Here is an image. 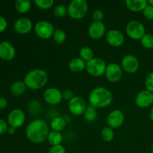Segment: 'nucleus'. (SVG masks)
<instances>
[{"instance_id": "9b49d317", "label": "nucleus", "mask_w": 153, "mask_h": 153, "mask_svg": "<svg viewBox=\"0 0 153 153\" xmlns=\"http://www.w3.org/2000/svg\"><path fill=\"white\" fill-rule=\"evenodd\" d=\"M25 121V114L21 109L12 110L7 115V123L10 126L17 128L23 126Z\"/></svg>"}, {"instance_id": "20e7f679", "label": "nucleus", "mask_w": 153, "mask_h": 153, "mask_svg": "<svg viewBox=\"0 0 153 153\" xmlns=\"http://www.w3.org/2000/svg\"><path fill=\"white\" fill-rule=\"evenodd\" d=\"M68 15L73 19H82L87 15L88 4L86 0H73L67 7Z\"/></svg>"}, {"instance_id": "39448f33", "label": "nucleus", "mask_w": 153, "mask_h": 153, "mask_svg": "<svg viewBox=\"0 0 153 153\" xmlns=\"http://www.w3.org/2000/svg\"><path fill=\"white\" fill-rule=\"evenodd\" d=\"M105 61L100 58H94L92 60L86 63V70L91 76L94 77H100L105 73Z\"/></svg>"}, {"instance_id": "f3484780", "label": "nucleus", "mask_w": 153, "mask_h": 153, "mask_svg": "<svg viewBox=\"0 0 153 153\" xmlns=\"http://www.w3.org/2000/svg\"><path fill=\"white\" fill-rule=\"evenodd\" d=\"M33 28V23L28 18L21 17L16 19L13 24V28L18 34H26L31 32Z\"/></svg>"}, {"instance_id": "1a4fd4ad", "label": "nucleus", "mask_w": 153, "mask_h": 153, "mask_svg": "<svg viewBox=\"0 0 153 153\" xmlns=\"http://www.w3.org/2000/svg\"><path fill=\"white\" fill-rule=\"evenodd\" d=\"M139 67H140V63L137 57L134 55L128 54L122 58L121 67L126 73H129V74L135 73L138 70Z\"/></svg>"}, {"instance_id": "c756f323", "label": "nucleus", "mask_w": 153, "mask_h": 153, "mask_svg": "<svg viewBox=\"0 0 153 153\" xmlns=\"http://www.w3.org/2000/svg\"><path fill=\"white\" fill-rule=\"evenodd\" d=\"M140 43L142 46L146 49H153V35L151 34H146L141 39Z\"/></svg>"}, {"instance_id": "f8f14e48", "label": "nucleus", "mask_w": 153, "mask_h": 153, "mask_svg": "<svg viewBox=\"0 0 153 153\" xmlns=\"http://www.w3.org/2000/svg\"><path fill=\"white\" fill-rule=\"evenodd\" d=\"M125 122V114L119 109L111 111L107 117L108 126L113 128H118L122 126Z\"/></svg>"}, {"instance_id": "423d86ee", "label": "nucleus", "mask_w": 153, "mask_h": 153, "mask_svg": "<svg viewBox=\"0 0 153 153\" xmlns=\"http://www.w3.org/2000/svg\"><path fill=\"white\" fill-rule=\"evenodd\" d=\"M126 31L128 37L134 40H140L146 34V29L142 22L137 20H131L127 23Z\"/></svg>"}, {"instance_id": "79ce46f5", "label": "nucleus", "mask_w": 153, "mask_h": 153, "mask_svg": "<svg viewBox=\"0 0 153 153\" xmlns=\"http://www.w3.org/2000/svg\"><path fill=\"white\" fill-rule=\"evenodd\" d=\"M148 4L153 6V0H149L148 1Z\"/></svg>"}, {"instance_id": "6e6552de", "label": "nucleus", "mask_w": 153, "mask_h": 153, "mask_svg": "<svg viewBox=\"0 0 153 153\" xmlns=\"http://www.w3.org/2000/svg\"><path fill=\"white\" fill-rule=\"evenodd\" d=\"M86 102L83 97L80 96H75L68 102V109L72 114L75 116H81L84 114L87 108Z\"/></svg>"}, {"instance_id": "5701e85b", "label": "nucleus", "mask_w": 153, "mask_h": 153, "mask_svg": "<svg viewBox=\"0 0 153 153\" xmlns=\"http://www.w3.org/2000/svg\"><path fill=\"white\" fill-rule=\"evenodd\" d=\"M14 7L19 13H26L31 9V1L29 0H16Z\"/></svg>"}, {"instance_id": "ea45409f", "label": "nucleus", "mask_w": 153, "mask_h": 153, "mask_svg": "<svg viewBox=\"0 0 153 153\" xmlns=\"http://www.w3.org/2000/svg\"><path fill=\"white\" fill-rule=\"evenodd\" d=\"M15 131H16V128H13V127L9 126L8 128H7V132L10 134H13L15 133Z\"/></svg>"}, {"instance_id": "4be33fe9", "label": "nucleus", "mask_w": 153, "mask_h": 153, "mask_svg": "<svg viewBox=\"0 0 153 153\" xmlns=\"http://www.w3.org/2000/svg\"><path fill=\"white\" fill-rule=\"evenodd\" d=\"M66 126H67L66 120L61 117H55L51 120L50 123V128H52V131H59V132H61L66 128Z\"/></svg>"}, {"instance_id": "2eb2a0df", "label": "nucleus", "mask_w": 153, "mask_h": 153, "mask_svg": "<svg viewBox=\"0 0 153 153\" xmlns=\"http://www.w3.org/2000/svg\"><path fill=\"white\" fill-rule=\"evenodd\" d=\"M107 43L113 47H120L125 42V37L120 31L117 29H111L105 34Z\"/></svg>"}, {"instance_id": "c03bdc74", "label": "nucleus", "mask_w": 153, "mask_h": 153, "mask_svg": "<svg viewBox=\"0 0 153 153\" xmlns=\"http://www.w3.org/2000/svg\"><path fill=\"white\" fill-rule=\"evenodd\" d=\"M148 153H153V152H148Z\"/></svg>"}, {"instance_id": "a19ab883", "label": "nucleus", "mask_w": 153, "mask_h": 153, "mask_svg": "<svg viewBox=\"0 0 153 153\" xmlns=\"http://www.w3.org/2000/svg\"><path fill=\"white\" fill-rule=\"evenodd\" d=\"M149 118H150L151 121L153 122V107L150 109V111H149Z\"/></svg>"}, {"instance_id": "6ab92c4d", "label": "nucleus", "mask_w": 153, "mask_h": 153, "mask_svg": "<svg viewBox=\"0 0 153 153\" xmlns=\"http://www.w3.org/2000/svg\"><path fill=\"white\" fill-rule=\"evenodd\" d=\"M127 8L132 12H140L144 10L148 5L146 0H127L126 1Z\"/></svg>"}, {"instance_id": "aec40b11", "label": "nucleus", "mask_w": 153, "mask_h": 153, "mask_svg": "<svg viewBox=\"0 0 153 153\" xmlns=\"http://www.w3.org/2000/svg\"><path fill=\"white\" fill-rule=\"evenodd\" d=\"M68 67L73 73H79L86 69V62L80 58H73L69 62Z\"/></svg>"}, {"instance_id": "b1692460", "label": "nucleus", "mask_w": 153, "mask_h": 153, "mask_svg": "<svg viewBox=\"0 0 153 153\" xmlns=\"http://www.w3.org/2000/svg\"><path fill=\"white\" fill-rule=\"evenodd\" d=\"M47 140L52 146L60 145L63 141V134L59 131H52L49 132Z\"/></svg>"}, {"instance_id": "bb28decb", "label": "nucleus", "mask_w": 153, "mask_h": 153, "mask_svg": "<svg viewBox=\"0 0 153 153\" xmlns=\"http://www.w3.org/2000/svg\"><path fill=\"white\" fill-rule=\"evenodd\" d=\"M101 137L104 141L111 142L114 138V132L113 128L109 126H105L101 130Z\"/></svg>"}, {"instance_id": "f704fd0d", "label": "nucleus", "mask_w": 153, "mask_h": 153, "mask_svg": "<svg viewBox=\"0 0 153 153\" xmlns=\"http://www.w3.org/2000/svg\"><path fill=\"white\" fill-rule=\"evenodd\" d=\"M48 153H67L65 147L62 144L52 146L48 151Z\"/></svg>"}, {"instance_id": "58836bf2", "label": "nucleus", "mask_w": 153, "mask_h": 153, "mask_svg": "<svg viewBox=\"0 0 153 153\" xmlns=\"http://www.w3.org/2000/svg\"><path fill=\"white\" fill-rule=\"evenodd\" d=\"M8 101L6 98L2 97H0V110H4L7 107Z\"/></svg>"}, {"instance_id": "9d476101", "label": "nucleus", "mask_w": 153, "mask_h": 153, "mask_svg": "<svg viewBox=\"0 0 153 153\" xmlns=\"http://www.w3.org/2000/svg\"><path fill=\"white\" fill-rule=\"evenodd\" d=\"M43 97L44 101L51 105H57L63 100L62 92L56 88H49L45 90Z\"/></svg>"}, {"instance_id": "c9c22d12", "label": "nucleus", "mask_w": 153, "mask_h": 153, "mask_svg": "<svg viewBox=\"0 0 153 153\" xmlns=\"http://www.w3.org/2000/svg\"><path fill=\"white\" fill-rule=\"evenodd\" d=\"M62 95H63V100H67V101L68 102L75 97L73 91L70 89L64 90V91L62 92Z\"/></svg>"}, {"instance_id": "393cba45", "label": "nucleus", "mask_w": 153, "mask_h": 153, "mask_svg": "<svg viewBox=\"0 0 153 153\" xmlns=\"http://www.w3.org/2000/svg\"><path fill=\"white\" fill-rule=\"evenodd\" d=\"M97 116H98V114H97V108L93 107L91 105L87 106L85 113H84V117H85V119L86 120V121L90 123L94 122L97 120Z\"/></svg>"}, {"instance_id": "412c9836", "label": "nucleus", "mask_w": 153, "mask_h": 153, "mask_svg": "<svg viewBox=\"0 0 153 153\" xmlns=\"http://www.w3.org/2000/svg\"><path fill=\"white\" fill-rule=\"evenodd\" d=\"M26 85H25L24 82L22 81H17V82H13L11 85L10 88V94L13 96V97H21L25 94V91H26Z\"/></svg>"}, {"instance_id": "c85d7f7f", "label": "nucleus", "mask_w": 153, "mask_h": 153, "mask_svg": "<svg viewBox=\"0 0 153 153\" xmlns=\"http://www.w3.org/2000/svg\"><path fill=\"white\" fill-rule=\"evenodd\" d=\"M53 13L56 17L62 18L64 17L67 14H68V10L67 7H66L63 4H58L55 6L53 9Z\"/></svg>"}, {"instance_id": "473e14b6", "label": "nucleus", "mask_w": 153, "mask_h": 153, "mask_svg": "<svg viewBox=\"0 0 153 153\" xmlns=\"http://www.w3.org/2000/svg\"><path fill=\"white\" fill-rule=\"evenodd\" d=\"M143 14L148 20H153V6L148 4L143 10Z\"/></svg>"}, {"instance_id": "f03ea898", "label": "nucleus", "mask_w": 153, "mask_h": 153, "mask_svg": "<svg viewBox=\"0 0 153 153\" xmlns=\"http://www.w3.org/2000/svg\"><path fill=\"white\" fill-rule=\"evenodd\" d=\"M88 100L91 105L95 108H104L113 102V94L105 87H97L90 92Z\"/></svg>"}, {"instance_id": "a211bd4d", "label": "nucleus", "mask_w": 153, "mask_h": 153, "mask_svg": "<svg viewBox=\"0 0 153 153\" xmlns=\"http://www.w3.org/2000/svg\"><path fill=\"white\" fill-rule=\"evenodd\" d=\"M106 28L102 22H93L88 28V34L94 40H99L105 36Z\"/></svg>"}, {"instance_id": "2f4dec72", "label": "nucleus", "mask_w": 153, "mask_h": 153, "mask_svg": "<svg viewBox=\"0 0 153 153\" xmlns=\"http://www.w3.org/2000/svg\"><path fill=\"white\" fill-rule=\"evenodd\" d=\"M145 86H146V90L153 94V71L149 73L146 76L145 80Z\"/></svg>"}, {"instance_id": "dca6fc26", "label": "nucleus", "mask_w": 153, "mask_h": 153, "mask_svg": "<svg viewBox=\"0 0 153 153\" xmlns=\"http://www.w3.org/2000/svg\"><path fill=\"white\" fill-rule=\"evenodd\" d=\"M16 55L15 48L10 42L2 41L0 43V58L3 61H10Z\"/></svg>"}, {"instance_id": "cd10ccee", "label": "nucleus", "mask_w": 153, "mask_h": 153, "mask_svg": "<svg viewBox=\"0 0 153 153\" xmlns=\"http://www.w3.org/2000/svg\"><path fill=\"white\" fill-rule=\"evenodd\" d=\"M54 40L56 43L58 44H62L64 42L66 41V39H67V34H66L65 31H63L62 29H60V28H56L54 31L53 36Z\"/></svg>"}, {"instance_id": "e433bc0d", "label": "nucleus", "mask_w": 153, "mask_h": 153, "mask_svg": "<svg viewBox=\"0 0 153 153\" xmlns=\"http://www.w3.org/2000/svg\"><path fill=\"white\" fill-rule=\"evenodd\" d=\"M7 128H8V123L7 121L0 118V134H4L6 131H7Z\"/></svg>"}, {"instance_id": "f257e3e1", "label": "nucleus", "mask_w": 153, "mask_h": 153, "mask_svg": "<svg viewBox=\"0 0 153 153\" xmlns=\"http://www.w3.org/2000/svg\"><path fill=\"white\" fill-rule=\"evenodd\" d=\"M50 129L49 126L45 120L36 119L31 121L25 128V136L33 143H42L48 138Z\"/></svg>"}, {"instance_id": "72a5a7b5", "label": "nucleus", "mask_w": 153, "mask_h": 153, "mask_svg": "<svg viewBox=\"0 0 153 153\" xmlns=\"http://www.w3.org/2000/svg\"><path fill=\"white\" fill-rule=\"evenodd\" d=\"M92 18L94 22H102V20L104 18V13H103L102 10L97 9L93 12Z\"/></svg>"}, {"instance_id": "7ed1b4c3", "label": "nucleus", "mask_w": 153, "mask_h": 153, "mask_svg": "<svg viewBox=\"0 0 153 153\" xmlns=\"http://www.w3.org/2000/svg\"><path fill=\"white\" fill-rule=\"evenodd\" d=\"M48 79V74L45 70L34 69L27 73L23 82L27 88L34 91L43 88L47 84Z\"/></svg>"}, {"instance_id": "ddd939ff", "label": "nucleus", "mask_w": 153, "mask_h": 153, "mask_svg": "<svg viewBox=\"0 0 153 153\" xmlns=\"http://www.w3.org/2000/svg\"><path fill=\"white\" fill-rule=\"evenodd\" d=\"M105 77L110 82H117L121 79L123 76V69L120 65L117 63H111L106 67Z\"/></svg>"}, {"instance_id": "4c0bfd02", "label": "nucleus", "mask_w": 153, "mask_h": 153, "mask_svg": "<svg viewBox=\"0 0 153 153\" xmlns=\"http://www.w3.org/2000/svg\"><path fill=\"white\" fill-rule=\"evenodd\" d=\"M7 27V19H6L3 16H1V15H0V33L5 31Z\"/></svg>"}, {"instance_id": "4468645a", "label": "nucleus", "mask_w": 153, "mask_h": 153, "mask_svg": "<svg viewBox=\"0 0 153 153\" xmlns=\"http://www.w3.org/2000/svg\"><path fill=\"white\" fill-rule=\"evenodd\" d=\"M134 102L140 108H146L153 104V94L147 90H143L136 95Z\"/></svg>"}, {"instance_id": "7c9ffc66", "label": "nucleus", "mask_w": 153, "mask_h": 153, "mask_svg": "<svg viewBox=\"0 0 153 153\" xmlns=\"http://www.w3.org/2000/svg\"><path fill=\"white\" fill-rule=\"evenodd\" d=\"M53 0H35L34 4L38 8L42 10H47L51 8L54 4Z\"/></svg>"}, {"instance_id": "0eeeda50", "label": "nucleus", "mask_w": 153, "mask_h": 153, "mask_svg": "<svg viewBox=\"0 0 153 153\" xmlns=\"http://www.w3.org/2000/svg\"><path fill=\"white\" fill-rule=\"evenodd\" d=\"M34 32L36 35L43 40H47L53 36L55 28L53 24L46 20L37 22L34 25Z\"/></svg>"}, {"instance_id": "a878e982", "label": "nucleus", "mask_w": 153, "mask_h": 153, "mask_svg": "<svg viewBox=\"0 0 153 153\" xmlns=\"http://www.w3.org/2000/svg\"><path fill=\"white\" fill-rule=\"evenodd\" d=\"M79 55H80V58H82L86 63L95 58L94 51L89 46H83L81 48L80 51H79Z\"/></svg>"}, {"instance_id": "37998d69", "label": "nucleus", "mask_w": 153, "mask_h": 153, "mask_svg": "<svg viewBox=\"0 0 153 153\" xmlns=\"http://www.w3.org/2000/svg\"><path fill=\"white\" fill-rule=\"evenodd\" d=\"M151 152H153V145L152 146H151Z\"/></svg>"}]
</instances>
